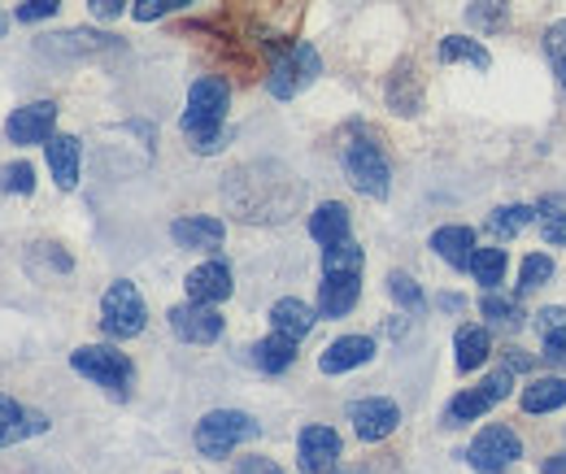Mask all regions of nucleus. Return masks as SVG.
Listing matches in <instances>:
<instances>
[{
	"instance_id": "1",
	"label": "nucleus",
	"mask_w": 566,
	"mask_h": 474,
	"mask_svg": "<svg viewBox=\"0 0 566 474\" xmlns=\"http://www.w3.org/2000/svg\"><path fill=\"white\" fill-rule=\"evenodd\" d=\"M222 197H227V209L244 222H283L301 204V183L283 166L262 161V166H240L227 179Z\"/></svg>"
},
{
	"instance_id": "2",
	"label": "nucleus",
	"mask_w": 566,
	"mask_h": 474,
	"mask_svg": "<svg viewBox=\"0 0 566 474\" xmlns=\"http://www.w3.org/2000/svg\"><path fill=\"white\" fill-rule=\"evenodd\" d=\"M227 105H231V87L222 78H197L192 92H188V109H184V136L197 152H218L222 139H227Z\"/></svg>"
},
{
	"instance_id": "3",
	"label": "nucleus",
	"mask_w": 566,
	"mask_h": 474,
	"mask_svg": "<svg viewBox=\"0 0 566 474\" xmlns=\"http://www.w3.org/2000/svg\"><path fill=\"white\" fill-rule=\"evenodd\" d=\"M262 435V426L244 413V409H213L206 413L201 422H197V453L201 457H210V462H222V457H231L240 444H249V440H258Z\"/></svg>"
},
{
	"instance_id": "4",
	"label": "nucleus",
	"mask_w": 566,
	"mask_h": 474,
	"mask_svg": "<svg viewBox=\"0 0 566 474\" xmlns=\"http://www.w3.org/2000/svg\"><path fill=\"white\" fill-rule=\"evenodd\" d=\"M71 366L83 379H92L96 388H105L109 397H118V401L132 397L136 366L127 361V352H118V348H109V344H83V348L71 352Z\"/></svg>"
},
{
	"instance_id": "5",
	"label": "nucleus",
	"mask_w": 566,
	"mask_h": 474,
	"mask_svg": "<svg viewBox=\"0 0 566 474\" xmlns=\"http://www.w3.org/2000/svg\"><path fill=\"white\" fill-rule=\"evenodd\" d=\"M318 74H323V62H318V53H314L310 44H287L280 57L271 62V70H266V92H271L275 101H292V96H301Z\"/></svg>"
},
{
	"instance_id": "6",
	"label": "nucleus",
	"mask_w": 566,
	"mask_h": 474,
	"mask_svg": "<svg viewBox=\"0 0 566 474\" xmlns=\"http://www.w3.org/2000/svg\"><path fill=\"white\" fill-rule=\"evenodd\" d=\"M148 323V309H144V296L136 292V283L118 278L105 296H101V331L109 339H136Z\"/></svg>"
},
{
	"instance_id": "7",
	"label": "nucleus",
	"mask_w": 566,
	"mask_h": 474,
	"mask_svg": "<svg viewBox=\"0 0 566 474\" xmlns=\"http://www.w3.org/2000/svg\"><path fill=\"white\" fill-rule=\"evenodd\" d=\"M345 175H349V183H354L361 197H370V201H384L388 197V188H392V170H388V157L379 152V144L375 139H354L349 148H345Z\"/></svg>"
},
{
	"instance_id": "8",
	"label": "nucleus",
	"mask_w": 566,
	"mask_h": 474,
	"mask_svg": "<svg viewBox=\"0 0 566 474\" xmlns=\"http://www.w3.org/2000/svg\"><path fill=\"white\" fill-rule=\"evenodd\" d=\"M510 388H514V370H510V366H501V370H493L480 388L458 392V397L449 401V409H444V422H449V426H467V422L484 418L496 401H505V397H510Z\"/></svg>"
},
{
	"instance_id": "9",
	"label": "nucleus",
	"mask_w": 566,
	"mask_h": 474,
	"mask_svg": "<svg viewBox=\"0 0 566 474\" xmlns=\"http://www.w3.org/2000/svg\"><path fill=\"white\" fill-rule=\"evenodd\" d=\"M518 457H523V440H518L510 426H484V431L475 435V444L467 449V462L480 474L510 471Z\"/></svg>"
},
{
	"instance_id": "10",
	"label": "nucleus",
	"mask_w": 566,
	"mask_h": 474,
	"mask_svg": "<svg viewBox=\"0 0 566 474\" xmlns=\"http://www.w3.org/2000/svg\"><path fill=\"white\" fill-rule=\"evenodd\" d=\"M349 422H354L361 444H379V440H388L401 426V409L392 405L388 397H366V401L349 405Z\"/></svg>"
},
{
	"instance_id": "11",
	"label": "nucleus",
	"mask_w": 566,
	"mask_h": 474,
	"mask_svg": "<svg viewBox=\"0 0 566 474\" xmlns=\"http://www.w3.org/2000/svg\"><path fill=\"white\" fill-rule=\"evenodd\" d=\"M296 462H301L305 474H332L336 462H340V435L332 426H323V422L305 426L296 435Z\"/></svg>"
},
{
	"instance_id": "12",
	"label": "nucleus",
	"mask_w": 566,
	"mask_h": 474,
	"mask_svg": "<svg viewBox=\"0 0 566 474\" xmlns=\"http://www.w3.org/2000/svg\"><path fill=\"white\" fill-rule=\"evenodd\" d=\"M170 331L184 344H213V339L222 336V314L213 305H201V301L175 305L170 309Z\"/></svg>"
},
{
	"instance_id": "13",
	"label": "nucleus",
	"mask_w": 566,
	"mask_h": 474,
	"mask_svg": "<svg viewBox=\"0 0 566 474\" xmlns=\"http://www.w3.org/2000/svg\"><path fill=\"white\" fill-rule=\"evenodd\" d=\"M53 127H57V105L53 101H35V105H22L9 114L4 131L13 144H49L53 139Z\"/></svg>"
},
{
	"instance_id": "14",
	"label": "nucleus",
	"mask_w": 566,
	"mask_h": 474,
	"mask_svg": "<svg viewBox=\"0 0 566 474\" xmlns=\"http://www.w3.org/2000/svg\"><path fill=\"white\" fill-rule=\"evenodd\" d=\"M361 296V274L345 271H327L323 274V287H318V314L323 318H345Z\"/></svg>"
},
{
	"instance_id": "15",
	"label": "nucleus",
	"mask_w": 566,
	"mask_h": 474,
	"mask_svg": "<svg viewBox=\"0 0 566 474\" xmlns=\"http://www.w3.org/2000/svg\"><path fill=\"white\" fill-rule=\"evenodd\" d=\"M370 357H375V339L370 336H340L336 344L323 348L318 370H323V375H349L357 366H366Z\"/></svg>"
},
{
	"instance_id": "16",
	"label": "nucleus",
	"mask_w": 566,
	"mask_h": 474,
	"mask_svg": "<svg viewBox=\"0 0 566 474\" xmlns=\"http://www.w3.org/2000/svg\"><path fill=\"white\" fill-rule=\"evenodd\" d=\"M40 431H49V418H44V413L22 409L13 397H0V449L22 444V440H31V435H40Z\"/></svg>"
},
{
	"instance_id": "17",
	"label": "nucleus",
	"mask_w": 566,
	"mask_h": 474,
	"mask_svg": "<svg viewBox=\"0 0 566 474\" xmlns=\"http://www.w3.org/2000/svg\"><path fill=\"white\" fill-rule=\"evenodd\" d=\"M188 301H201V305H222L231 296V266L227 262H201L197 271L188 274Z\"/></svg>"
},
{
	"instance_id": "18",
	"label": "nucleus",
	"mask_w": 566,
	"mask_h": 474,
	"mask_svg": "<svg viewBox=\"0 0 566 474\" xmlns=\"http://www.w3.org/2000/svg\"><path fill=\"white\" fill-rule=\"evenodd\" d=\"M170 235H175V244H179V249L213 253V249H222L227 227H222L218 218H210V213H197V218H179V222L170 227Z\"/></svg>"
},
{
	"instance_id": "19",
	"label": "nucleus",
	"mask_w": 566,
	"mask_h": 474,
	"mask_svg": "<svg viewBox=\"0 0 566 474\" xmlns=\"http://www.w3.org/2000/svg\"><path fill=\"white\" fill-rule=\"evenodd\" d=\"M431 249H436V257H444L453 271H471L475 231H471V227H440V231L431 235Z\"/></svg>"
},
{
	"instance_id": "20",
	"label": "nucleus",
	"mask_w": 566,
	"mask_h": 474,
	"mask_svg": "<svg viewBox=\"0 0 566 474\" xmlns=\"http://www.w3.org/2000/svg\"><path fill=\"white\" fill-rule=\"evenodd\" d=\"M314 323H318L314 309H310L305 301H296V296H283V301L271 305V327H275L280 336L296 339V344L314 331Z\"/></svg>"
},
{
	"instance_id": "21",
	"label": "nucleus",
	"mask_w": 566,
	"mask_h": 474,
	"mask_svg": "<svg viewBox=\"0 0 566 474\" xmlns=\"http://www.w3.org/2000/svg\"><path fill=\"white\" fill-rule=\"evenodd\" d=\"M310 235H314L323 249H332V244L349 240V209H345L340 201L318 204V209L310 213Z\"/></svg>"
},
{
	"instance_id": "22",
	"label": "nucleus",
	"mask_w": 566,
	"mask_h": 474,
	"mask_svg": "<svg viewBox=\"0 0 566 474\" xmlns=\"http://www.w3.org/2000/svg\"><path fill=\"white\" fill-rule=\"evenodd\" d=\"M44 152H49V170H53L57 188H66V192H71L74 183H78V161H83L78 139H74V136H53L49 144H44Z\"/></svg>"
},
{
	"instance_id": "23",
	"label": "nucleus",
	"mask_w": 566,
	"mask_h": 474,
	"mask_svg": "<svg viewBox=\"0 0 566 474\" xmlns=\"http://www.w3.org/2000/svg\"><path fill=\"white\" fill-rule=\"evenodd\" d=\"M453 352H458V370L471 375V370H480V366L493 357V336H489L484 327H462V331L453 336Z\"/></svg>"
},
{
	"instance_id": "24",
	"label": "nucleus",
	"mask_w": 566,
	"mask_h": 474,
	"mask_svg": "<svg viewBox=\"0 0 566 474\" xmlns=\"http://www.w3.org/2000/svg\"><path fill=\"white\" fill-rule=\"evenodd\" d=\"M292 361H296V339L280 336V331L253 344V366H258L262 375H283Z\"/></svg>"
},
{
	"instance_id": "25",
	"label": "nucleus",
	"mask_w": 566,
	"mask_h": 474,
	"mask_svg": "<svg viewBox=\"0 0 566 474\" xmlns=\"http://www.w3.org/2000/svg\"><path fill=\"white\" fill-rule=\"evenodd\" d=\"M566 405V379L563 375H545V379H532L523 388V409L527 413H554Z\"/></svg>"
},
{
	"instance_id": "26",
	"label": "nucleus",
	"mask_w": 566,
	"mask_h": 474,
	"mask_svg": "<svg viewBox=\"0 0 566 474\" xmlns=\"http://www.w3.org/2000/svg\"><path fill=\"white\" fill-rule=\"evenodd\" d=\"M440 62H444V66L462 62V66H471V70H489V66H493L489 49H484L480 40H471V35H444V40H440Z\"/></svg>"
},
{
	"instance_id": "27",
	"label": "nucleus",
	"mask_w": 566,
	"mask_h": 474,
	"mask_svg": "<svg viewBox=\"0 0 566 474\" xmlns=\"http://www.w3.org/2000/svg\"><path fill=\"white\" fill-rule=\"evenodd\" d=\"M388 105H392V114H419V105H423V92H419V83H415V70H397L392 74V83H388Z\"/></svg>"
},
{
	"instance_id": "28",
	"label": "nucleus",
	"mask_w": 566,
	"mask_h": 474,
	"mask_svg": "<svg viewBox=\"0 0 566 474\" xmlns=\"http://www.w3.org/2000/svg\"><path fill=\"white\" fill-rule=\"evenodd\" d=\"M467 22L475 27V31H505L510 27V4L505 0H471L467 4Z\"/></svg>"
},
{
	"instance_id": "29",
	"label": "nucleus",
	"mask_w": 566,
	"mask_h": 474,
	"mask_svg": "<svg viewBox=\"0 0 566 474\" xmlns=\"http://www.w3.org/2000/svg\"><path fill=\"white\" fill-rule=\"evenodd\" d=\"M505 266H510L505 249H475V257H471V274H475V283H480V287H489V292L505 278Z\"/></svg>"
},
{
	"instance_id": "30",
	"label": "nucleus",
	"mask_w": 566,
	"mask_h": 474,
	"mask_svg": "<svg viewBox=\"0 0 566 474\" xmlns=\"http://www.w3.org/2000/svg\"><path fill=\"white\" fill-rule=\"evenodd\" d=\"M361 266H366V253L357 249L354 240H340V244H332V249H323V274H327V271L361 274Z\"/></svg>"
},
{
	"instance_id": "31",
	"label": "nucleus",
	"mask_w": 566,
	"mask_h": 474,
	"mask_svg": "<svg viewBox=\"0 0 566 474\" xmlns=\"http://www.w3.org/2000/svg\"><path fill=\"white\" fill-rule=\"evenodd\" d=\"M388 292H392V301L406 309V314H423V287L410 278V274H401V271H392L388 274Z\"/></svg>"
},
{
	"instance_id": "32",
	"label": "nucleus",
	"mask_w": 566,
	"mask_h": 474,
	"mask_svg": "<svg viewBox=\"0 0 566 474\" xmlns=\"http://www.w3.org/2000/svg\"><path fill=\"white\" fill-rule=\"evenodd\" d=\"M554 278V257L549 253H527L518 266V292H536L541 283Z\"/></svg>"
},
{
	"instance_id": "33",
	"label": "nucleus",
	"mask_w": 566,
	"mask_h": 474,
	"mask_svg": "<svg viewBox=\"0 0 566 474\" xmlns=\"http://www.w3.org/2000/svg\"><path fill=\"white\" fill-rule=\"evenodd\" d=\"M545 57H549V66L558 74L563 96H566V22H554V27L545 31Z\"/></svg>"
},
{
	"instance_id": "34",
	"label": "nucleus",
	"mask_w": 566,
	"mask_h": 474,
	"mask_svg": "<svg viewBox=\"0 0 566 474\" xmlns=\"http://www.w3.org/2000/svg\"><path fill=\"white\" fill-rule=\"evenodd\" d=\"M0 188L4 192H18V197H31L35 192V170L27 161H13V166L0 170Z\"/></svg>"
},
{
	"instance_id": "35",
	"label": "nucleus",
	"mask_w": 566,
	"mask_h": 474,
	"mask_svg": "<svg viewBox=\"0 0 566 474\" xmlns=\"http://www.w3.org/2000/svg\"><path fill=\"white\" fill-rule=\"evenodd\" d=\"M480 314H484L489 323H496V327H518V305H514V301H505V296H496V292L484 296Z\"/></svg>"
},
{
	"instance_id": "36",
	"label": "nucleus",
	"mask_w": 566,
	"mask_h": 474,
	"mask_svg": "<svg viewBox=\"0 0 566 474\" xmlns=\"http://www.w3.org/2000/svg\"><path fill=\"white\" fill-rule=\"evenodd\" d=\"M527 222H532V209H527V204H505V209H496L493 213L496 235H518Z\"/></svg>"
},
{
	"instance_id": "37",
	"label": "nucleus",
	"mask_w": 566,
	"mask_h": 474,
	"mask_svg": "<svg viewBox=\"0 0 566 474\" xmlns=\"http://www.w3.org/2000/svg\"><path fill=\"white\" fill-rule=\"evenodd\" d=\"M536 331H541V339L566 331V305H545V309L536 314Z\"/></svg>"
},
{
	"instance_id": "38",
	"label": "nucleus",
	"mask_w": 566,
	"mask_h": 474,
	"mask_svg": "<svg viewBox=\"0 0 566 474\" xmlns=\"http://www.w3.org/2000/svg\"><path fill=\"white\" fill-rule=\"evenodd\" d=\"M57 9H62V0H22V4L13 9V18H18V22H40V18L57 13Z\"/></svg>"
},
{
	"instance_id": "39",
	"label": "nucleus",
	"mask_w": 566,
	"mask_h": 474,
	"mask_svg": "<svg viewBox=\"0 0 566 474\" xmlns=\"http://www.w3.org/2000/svg\"><path fill=\"white\" fill-rule=\"evenodd\" d=\"M541 231H545V244H566V209H545Z\"/></svg>"
},
{
	"instance_id": "40",
	"label": "nucleus",
	"mask_w": 566,
	"mask_h": 474,
	"mask_svg": "<svg viewBox=\"0 0 566 474\" xmlns=\"http://www.w3.org/2000/svg\"><path fill=\"white\" fill-rule=\"evenodd\" d=\"M184 4H192V0H136V18H140V22H153V18L175 13V9H184Z\"/></svg>"
},
{
	"instance_id": "41",
	"label": "nucleus",
	"mask_w": 566,
	"mask_h": 474,
	"mask_svg": "<svg viewBox=\"0 0 566 474\" xmlns=\"http://www.w3.org/2000/svg\"><path fill=\"white\" fill-rule=\"evenodd\" d=\"M545 361H549V366H566V331L545 336Z\"/></svg>"
},
{
	"instance_id": "42",
	"label": "nucleus",
	"mask_w": 566,
	"mask_h": 474,
	"mask_svg": "<svg viewBox=\"0 0 566 474\" xmlns=\"http://www.w3.org/2000/svg\"><path fill=\"white\" fill-rule=\"evenodd\" d=\"M235 474H283L271 457H244L240 466H235Z\"/></svg>"
},
{
	"instance_id": "43",
	"label": "nucleus",
	"mask_w": 566,
	"mask_h": 474,
	"mask_svg": "<svg viewBox=\"0 0 566 474\" xmlns=\"http://www.w3.org/2000/svg\"><path fill=\"white\" fill-rule=\"evenodd\" d=\"M123 4H127V0H92L87 9H92L101 22H109V18H118V13H123Z\"/></svg>"
},
{
	"instance_id": "44",
	"label": "nucleus",
	"mask_w": 566,
	"mask_h": 474,
	"mask_svg": "<svg viewBox=\"0 0 566 474\" xmlns=\"http://www.w3.org/2000/svg\"><path fill=\"white\" fill-rule=\"evenodd\" d=\"M505 366H510V370H532V357H527L523 348H510V352H505Z\"/></svg>"
},
{
	"instance_id": "45",
	"label": "nucleus",
	"mask_w": 566,
	"mask_h": 474,
	"mask_svg": "<svg viewBox=\"0 0 566 474\" xmlns=\"http://www.w3.org/2000/svg\"><path fill=\"white\" fill-rule=\"evenodd\" d=\"M541 474H566V453H558V457H549V462L541 466Z\"/></svg>"
},
{
	"instance_id": "46",
	"label": "nucleus",
	"mask_w": 566,
	"mask_h": 474,
	"mask_svg": "<svg viewBox=\"0 0 566 474\" xmlns=\"http://www.w3.org/2000/svg\"><path fill=\"white\" fill-rule=\"evenodd\" d=\"M0 35H4V13H0Z\"/></svg>"
},
{
	"instance_id": "47",
	"label": "nucleus",
	"mask_w": 566,
	"mask_h": 474,
	"mask_svg": "<svg viewBox=\"0 0 566 474\" xmlns=\"http://www.w3.org/2000/svg\"><path fill=\"white\" fill-rule=\"evenodd\" d=\"M332 474H354V471H332Z\"/></svg>"
}]
</instances>
